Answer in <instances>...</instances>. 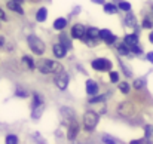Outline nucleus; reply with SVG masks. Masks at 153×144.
Here are the masks:
<instances>
[{"label": "nucleus", "instance_id": "7", "mask_svg": "<svg viewBox=\"0 0 153 144\" xmlns=\"http://www.w3.org/2000/svg\"><path fill=\"white\" fill-rule=\"evenodd\" d=\"M71 36L74 39H83L86 36V28L82 24H74L71 28Z\"/></svg>", "mask_w": 153, "mask_h": 144}, {"label": "nucleus", "instance_id": "20", "mask_svg": "<svg viewBox=\"0 0 153 144\" xmlns=\"http://www.w3.org/2000/svg\"><path fill=\"white\" fill-rule=\"evenodd\" d=\"M104 10H105L107 13H116L117 7H116L114 4H111V3H105V4H104Z\"/></svg>", "mask_w": 153, "mask_h": 144}, {"label": "nucleus", "instance_id": "32", "mask_svg": "<svg viewBox=\"0 0 153 144\" xmlns=\"http://www.w3.org/2000/svg\"><path fill=\"white\" fill-rule=\"evenodd\" d=\"M16 94H18V95H21V96H27V92H24V91H21V89H18V91H16Z\"/></svg>", "mask_w": 153, "mask_h": 144}, {"label": "nucleus", "instance_id": "28", "mask_svg": "<svg viewBox=\"0 0 153 144\" xmlns=\"http://www.w3.org/2000/svg\"><path fill=\"white\" fill-rule=\"evenodd\" d=\"M110 80H111L113 83H116V82L119 80V74H117L116 71H110Z\"/></svg>", "mask_w": 153, "mask_h": 144}, {"label": "nucleus", "instance_id": "15", "mask_svg": "<svg viewBox=\"0 0 153 144\" xmlns=\"http://www.w3.org/2000/svg\"><path fill=\"white\" fill-rule=\"evenodd\" d=\"M86 37H89V39H98L100 37V30L95 28V27L86 28Z\"/></svg>", "mask_w": 153, "mask_h": 144}, {"label": "nucleus", "instance_id": "25", "mask_svg": "<svg viewBox=\"0 0 153 144\" xmlns=\"http://www.w3.org/2000/svg\"><path fill=\"white\" fill-rule=\"evenodd\" d=\"M119 89H120V92L128 94V92H129V85H128L126 82H122V83L119 85Z\"/></svg>", "mask_w": 153, "mask_h": 144}, {"label": "nucleus", "instance_id": "31", "mask_svg": "<svg viewBox=\"0 0 153 144\" xmlns=\"http://www.w3.org/2000/svg\"><path fill=\"white\" fill-rule=\"evenodd\" d=\"M153 132V128L152 126H146V137H150Z\"/></svg>", "mask_w": 153, "mask_h": 144}, {"label": "nucleus", "instance_id": "16", "mask_svg": "<svg viewBox=\"0 0 153 144\" xmlns=\"http://www.w3.org/2000/svg\"><path fill=\"white\" fill-rule=\"evenodd\" d=\"M125 43L131 48V46H134V45H138V37L135 36V34H128V36H125Z\"/></svg>", "mask_w": 153, "mask_h": 144}, {"label": "nucleus", "instance_id": "19", "mask_svg": "<svg viewBox=\"0 0 153 144\" xmlns=\"http://www.w3.org/2000/svg\"><path fill=\"white\" fill-rule=\"evenodd\" d=\"M125 22H126L128 25H131V27H135V24H137L135 16H134V15H131V13H128V15L125 16Z\"/></svg>", "mask_w": 153, "mask_h": 144}, {"label": "nucleus", "instance_id": "35", "mask_svg": "<svg viewBox=\"0 0 153 144\" xmlns=\"http://www.w3.org/2000/svg\"><path fill=\"white\" fill-rule=\"evenodd\" d=\"M147 59H149L150 62H153V52H150V53H147Z\"/></svg>", "mask_w": 153, "mask_h": 144}, {"label": "nucleus", "instance_id": "29", "mask_svg": "<svg viewBox=\"0 0 153 144\" xmlns=\"http://www.w3.org/2000/svg\"><path fill=\"white\" fill-rule=\"evenodd\" d=\"M131 52L140 55V53H141V48H138V45H134V46H131Z\"/></svg>", "mask_w": 153, "mask_h": 144}, {"label": "nucleus", "instance_id": "6", "mask_svg": "<svg viewBox=\"0 0 153 144\" xmlns=\"http://www.w3.org/2000/svg\"><path fill=\"white\" fill-rule=\"evenodd\" d=\"M77 134H79V123L76 122V119H73V120H70V123H68L67 137H68V140H74V138L77 137Z\"/></svg>", "mask_w": 153, "mask_h": 144}, {"label": "nucleus", "instance_id": "9", "mask_svg": "<svg viewBox=\"0 0 153 144\" xmlns=\"http://www.w3.org/2000/svg\"><path fill=\"white\" fill-rule=\"evenodd\" d=\"M117 111H119V114H122V116L128 117V116H131V114H132L134 108H132V105H131L129 102H123V104H120V105H119Z\"/></svg>", "mask_w": 153, "mask_h": 144}, {"label": "nucleus", "instance_id": "38", "mask_svg": "<svg viewBox=\"0 0 153 144\" xmlns=\"http://www.w3.org/2000/svg\"><path fill=\"white\" fill-rule=\"evenodd\" d=\"M149 40H150V42H152V43H153V31H152V33H150V36H149Z\"/></svg>", "mask_w": 153, "mask_h": 144}, {"label": "nucleus", "instance_id": "39", "mask_svg": "<svg viewBox=\"0 0 153 144\" xmlns=\"http://www.w3.org/2000/svg\"><path fill=\"white\" fill-rule=\"evenodd\" d=\"M33 1H39V0H33Z\"/></svg>", "mask_w": 153, "mask_h": 144}, {"label": "nucleus", "instance_id": "1", "mask_svg": "<svg viewBox=\"0 0 153 144\" xmlns=\"http://www.w3.org/2000/svg\"><path fill=\"white\" fill-rule=\"evenodd\" d=\"M37 68H39V71H42L45 74H51V73H56V71L62 70L61 65L56 61H52V59H42V61H39Z\"/></svg>", "mask_w": 153, "mask_h": 144}, {"label": "nucleus", "instance_id": "17", "mask_svg": "<svg viewBox=\"0 0 153 144\" xmlns=\"http://www.w3.org/2000/svg\"><path fill=\"white\" fill-rule=\"evenodd\" d=\"M43 108H45V105H43V102L42 104H39V105H36V107H33V119H39L40 116H42V111H43Z\"/></svg>", "mask_w": 153, "mask_h": 144}, {"label": "nucleus", "instance_id": "26", "mask_svg": "<svg viewBox=\"0 0 153 144\" xmlns=\"http://www.w3.org/2000/svg\"><path fill=\"white\" fill-rule=\"evenodd\" d=\"M119 9H122V10H131V4L128 3V1H120L119 3Z\"/></svg>", "mask_w": 153, "mask_h": 144}, {"label": "nucleus", "instance_id": "2", "mask_svg": "<svg viewBox=\"0 0 153 144\" xmlns=\"http://www.w3.org/2000/svg\"><path fill=\"white\" fill-rule=\"evenodd\" d=\"M98 114L94 111V110H88L85 114H83V126L86 131H94L97 123H98Z\"/></svg>", "mask_w": 153, "mask_h": 144}, {"label": "nucleus", "instance_id": "10", "mask_svg": "<svg viewBox=\"0 0 153 144\" xmlns=\"http://www.w3.org/2000/svg\"><path fill=\"white\" fill-rule=\"evenodd\" d=\"M86 94L88 95H95L98 94V85L94 80H86Z\"/></svg>", "mask_w": 153, "mask_h": 144}, {"label": "nucleus", "instance_id": "24", "mask_svg": "<svg viewBox=\"0 0 153 144\" xmlns=\"http://www.w3.org/2000/svg\"><path fill=\"white\" fill-rule=\"evenodd\" d=\"M117 50H119L120 55H128V53H129V49H128V45H126V43L120 45V46L117 48Z\"/></svg>", "mask_w": 153, "mask_h": 144}, {"label": "nucleus", "instance_id": "8", "mask_svg": "<svg viewBox=\"0 0 153 144\" xmlns=\"http://www.w3.org/2000/svg\"><path fill=\"white\" fill-rule=\"evenodd\" d=\"M100 39H102L107 45H111L116 42V36L111 34L108 30H100Z\"/></svg>", "mask_w": 153, "mask_h": 144}, {"label": "nucleus", "instance_id": "33", "mask_svg": "<svg viewBox=\"0 0 153 144\" xmlns=\"http://www.w3.org/2000/svg\"><path fill=\"white\" fill-rule=\"evenodd\" d=\"M102 140H104V141H105V143H113V141H114V140H113V138H108V137H104V138H102Z\"/></svg>", "mask_w": 153, "mask_h": 144}, {"label": "nucleus", "instance_id": "5", "mask_svg": "<svg viewBox=\"0 0 153 144\" xmlns=\"http://www.w3.org/2000/svg\"><path fill=\"white\" fill-rule=\"evenodd\" d=\"M55 85H56L61 91H64V89L67 88V85H68V74H67L64 70H59L58 74L55 76Z\"/></svg>", "mask_w": 153, "mask_h": 144}, {"label": "nucleus", "instance_id": "36", "mask_svg": "<svg viewBox=\"0 0 153 144\" xmlns=\"http://www.w3.org/2000/svg\"><path fill=\"white\" fill-rule=\"evenodd\" d=\"M3 45H4V37H1V36H0V48H1Z\"/></svg>", "mask_w": 153, "mask_h": 144}, {"label": "nucleus", "instance_id": "4", "mask_svg": "<svg viewBox=\"0 0 153 144\" xmlns=\"http://www.w3.org/2000/svg\"><path fill=\"white\" fill-rule=\"evenodd\" d=\"M92 68L98 71H110L111 70V61L105 58H97L92 61Z\"/></svg>", "mask_w": 153, "mask_h": 144}, {"label": "nucleus", "instance_id": "11", "mask_svg": "<svg viewBox=\"0 0 153 144\" xmlns=\"http://www.w3.org/2000/svg\"><path fill=\"white\" fill-rule=\"evenodd\" d=\"M65 53H67V48H65L62 43L53 45V55H55L56 58H62V56H65Z\"/></svg>", "mask_w": 153, "mask_h": 144}, {"label": "nucleus", "instance_id": "23", "mask_svg": "<svg viewBox=\"0 0 153 144\" xmlns=\"http://www.w3.org/2000/svg\"><path fill=\"white\" fill-rule=\"evenodd\" d=\"M59 40H61V43H62L67 49L71 48V43H70V40L67 39V36H65V34H61V36H59Z\"/></svg>", "mask_w": 153, "mask_h": 144}, {"label": "nucleus", "instance_id": "34", "mask_svg": "<svg viewBox=\"0 0 153 144\" xmlns=\"http://www.w3.org/2000/svg\"><path fill=\"white\" fill-rule=\"evenodd\" d=\"M0 19H3V21L6 19V15H4V12H3L1 9H0Z\"/></svg>", "mask_w": 153, "mask_h": 144}, {"label": "nucleus", "instance_id": "13", "mask_svg": "<svg viewBox=\"0 0 153 144\" xmlns=\"http://www.w3.org/2000/svg\"><path fill=\"white\" fill-rule=\"evenodd\" d=\"M46 16H48V9H46V7H40V9L37 10V13H36V19H37L39 22H43V21L46 19Z\"/></svg>", "mask_w": 153, "mask_h": 144}, {"label": "nucleus", "instance_id": "27", "mask_svg": "<svg viewBox=\"0 0 153 144\" xmlns=\"http://www.w3.org/2000/svg\"><path fill=\"white\" fill-rule=\"evenodd\" d=\"M6 143H18V137L16 135H13V134H9L7 137H6Z\"/></svg>", "mask_w": 153, "mask_h": 144}, {"label": "nucleus", "instance_id": "21", "mask_svg": "<svg viewBox=\"0 0 153 144\" xmlns=\"http://www.w3.org/2000/svg\"><path fill=\"white\" fill-rule=\"evenodd\" d=\"M22 62L28 67V68H34L36 65H34V61L30 58V56H22Z\"/></svg>", "mask_w": 153, "mask_h": 144}, {"label": "nucleus", "instance_id": "14", "mask_svg": "<svg viewBox=\"0 0 153 144\" xmlns=\"http://www.w3.org/2000/svg\"><path fill=\"white\" fill-rule=\"evenodd\" d=\"M65 25H67V19H65V18H58V19H55V22H53V28L58 30V31L64 30Z\"/></svg>", "mask_w": 153, "mask_h": 144}, {"label": "nucleus", "instance_id": "22", "mask_svg": "<svg viewBox=\"0 0 153 144\" xmlns=\"http://www.w3.org/2000/svg\"><path fill=\"white\" fill-rule=\"evenodd\" d=\"M144 85H146V80L144 79H135L134 80V88L135 89H143Z\"/></svg>", "mask_w": 153, "mask_h": 144}, {"label": "nucleus", "instance_id": "12", "mask_svg": "<svg viewBox=\"0 0 153 144\" xmlns=\"http://www.w3.org/2000/svg\"><path fill=\"white\" fill-rule=\"evenodd\" d=\"M7 7H9L10 10L16 12V13H24V10H22V7H21V4H19L18 0H9V1H7Z\"/></svg>", "mask_w": 153, "mask_h": 144}, {"label": "nucleus", "instance_id": "40", "mask_svg": "<svg viewBox=\"0 0 153 144\" xmlns=\"http://www.w3.org/2000/svg\"><path fill=\"white\" fill-rule=\"evenodd\" d=\"M18 1H22V0H18Z\"/></svg>", "mask_w": 153, "mask_h": 144}, {"label": "nucleus", "instance_id": "3", "mask_svg": "<svg viewBox=\"0 0 153 144\" xmlns=\"http://www.w3.org/2000/svg\"><path fill=\"white\" fill-rule=\"evenodd\" d=\"M27 42H28V46L30 49L36 53V55H42L43 52H45V43L37 37V36H34V34H30L28 37H27Z\"/></svg>", "mask_w": 153, "mask_h": 144}, {"label": "nucleus", "instance_id": "37", "mask_svg": "<svg viewBox=\"0 0 153 144\" xmlns=\"http://www.w3.org/2000/svg\"><path fill=\"white\" fill-rule=\"evenodd\" d=\"M94 3H101V4H104V0H92Z\"/></svg>", "mask_w": 153, "mask_h": 144}, {"label": "nucleus", "instance_id": "18", "mask_svg": "<svg viewBox=\"0 0 153 144\" xmlns=\"http://www.w3.org/2000/svg\"><path fill=\"white\" fill-rule=\"evenodd\" d=\"M61 111H62V114H64L68 120H73V119H74V113H73V110H70V108L64 107V108H61Z\"/></svg>", "mask_w": 153, "mask_h": 144}, {"label": "nucleus", "instance_id": "30", "mask_svg": "<svg viewBox=\"0 0 153 144\" xmlns=\"http://www.w3.org/2000/svg\"><path fill=\"white\" fill-rule=\"evenodd\" d=\"M143 27H144V28H152V21L146 18V19L143 21Z\"/></svg>", "mask_w": 153, "mask_h": 144}]
</instances>
